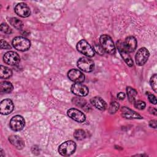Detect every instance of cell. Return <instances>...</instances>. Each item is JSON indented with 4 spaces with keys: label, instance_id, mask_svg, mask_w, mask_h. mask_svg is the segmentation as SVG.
Segmentation results:
<instances>
[{
    "label": "cell",
    "instance_id": "5",
    "mask_svg": "<svg viewBox=\"0 0 157 157\" xmlns=\"http://www.w3.org/2000/svg\"><path fill=\"white\" fill-rule=\"evenodd\" d=\"M77 66L82 71L90 72L94 70V63L92 59L88 58L82 57L77 61Z\"/></svg>",
    "mask_w": 157,
    "mask_h": 157
},
{
    "label": "cell",
    "instance_id": "15",
    "mask_svg": "<svg viewBox=\"0 0 157 157\" xmlns=\"http://www.w3.org/2000/svg\"><path fill=\"white\" fill-rule=\"evenodd\" d=\"M123 44L124 47L129 53L134 52L137 47V40L133 36H128L126 37Z\"/></svg>",
    "mask_w": 157,
    "mask_h": 157
},
{
    "label": "cell",
    "instance_id": "20",
    "mask_svg": "<svg viewBox=\"0 0 157 157\" xmlns=\"http://www.w3.org/2000/svg\"><path fill=\"white\" fill-rule=\"evenodd\" d=\"M12 75V71L9 67L1 66L0 67V77L1 78H9Z\"/></svg>",
    "mask_w": 157,
    "mask_h": 157
},
{
    "label": "cell",
    "instance_id": "31",
    "mask_svg": "<svg viewBox=\"0 0 157 157\" xmlns=\"http://www.w3.org/2000/svg\"><path fill=\"white\" fill-rule=\"evenodd\" d=\"M117 98L120 100H123L125 98V94L123 92H120L117 94Z\"/></svg>",
    "mask_w": 157,
    "mask_h": 157
},
{
    "label": "cell",
    "instance_id": "3",
    "mask_svg": "<svg viewBox=\"0 0 157 157\" xmlns=\"http://www.w3.org/2000/svg\"><path fill=\"white\" fill-rule=\"evenodd\" d=\"M76 149V144L72 140H67L61 144L58 148V152L62 156H69L73 154Z\"/></svg>",
    "mask_w": 157,
    "mask_h": 157
},
{
    "label": "cell",
    "instance_id": "24",
    "mask_svg": "<svg viewBox=\"0 0 157 157\" xmlns=\"http://www.w3.org/2000/svg\"><path fill=\"white\" fill-rule=\"evenodd\" d=\"M119 104L116 101H113L110 103V106L109 107V112L110 113H115L118 108H119Z\"/></svg>",
    "mask_w": 157,
    "mask_h": 157
},
{
    "label": "cell",
    "instance_id": "27",
    "mask_svg": "<svg viewBox=\"0 0 157 157\" xmlns=\"http://www.w3.org/2000/svg\"><path fill=\"white\" fill-rule=\"evenodd\" d=\"M1 31L6 34H10L12 33V29L6 23H2L1 25Z\"/></svg>",
    "mask_w": 157,
    "mask_h": 157
},
{
    "label": "cell",
    "instance_id": "8",
    "mask_svg": "<svg viewBox=\"0 0 157 157\" xmlns=\"http://www.w3.org/2000/svg\"><path fill=\"white\" fill-rule=\"evenodd\" d=\"M150 55L149 51L145 47L140 48L137 52L135 56V60L139 66L144 65L148 59Z\"/></svg>",
    "mask_w": 157,
    "mask_h": 157
},
{
    "label": "cell",
    "instance_id": "23",
    "mask_svg": "<svg viewBox=\"0 0 157 157\" xmlns=\"http://www.w3.org/2000/svg\"><path fill=\"white\" fill-rule=\"evenodd\" d=\"M74 137H75V139L78 140H81L86 137V133L85 131H83V129H78L74 131Z\"/></svg>",
    "mask_w": 157,
    "mask_h": 157
},
{
    "label": "cell",
    "instance_id": "18",
    "mask_svg": "<svg viewBox=\"0 0 157 157\" xmlns=\"http://www.w3.org/2000/svg\"><path fill=\"white\" fill-rule=\"evenodd\" d=\"M91 103L98 109L100 110H104L107 108L106 102L99 96H95L91 99Z\"/></svg>",
    "mask_w": 157,
    "mask_h": 157
},
{
    "label": "cell",
    "instance_id": "11",
    "mask_svg": "<svg viewBox=\"0 0 157 157\" xmlns=\"http://www.w3.org/2000/svg\"><path fill=\"white\" fill-rule=\"evenodd\" d=\"M14 11L17 15L23 18L28 17L31 14V10L29 7L24 2H20L17 4L14 8Z\"/></svg>",
    "mask_w": 157,
    "mask_h": 157
},
{
    "label": "cell",
    "instance_id": "4",
    "mask_svg": "<svg viewBox=\"0 0 157 157\" xmlns=\"http://www.w3.org/2000/svg\"><path fill=\"white\" fill-rule=\"evenodd\" d=\"M77 49L79 52L88 57H93L95 54L94 49L85 39L80 40L77 44Z\"/></svg>",
    "mask_w": 157,
    "mask_h": 157
},
{
    "label": "cell",
    "instance_id": "13",
    "mask_svg": "<svg viewBox=\"0 0 157 157\" xmlns=\"http://www.w3.org/2000/svg\"><path fill=\"white\" fill-rule=\"evenodd\" d=\"M67 114L71 118L78 123H82L85 121L86 118L85 115L83 112L74 108H71L69 109L67 112Z\"/></svg>",
    "mask_w": 157,
    "mask_h": 157
},
{
    "label": "cell",
    "instance_id": "25",
    "mask_svg": "<svg viewBox=\"0 0 157 157\" xmlns=\"http://www.w3.org/2000/svg\"><path fill=\"white\" fill-rule=\"evenodd\" d=\"M156 78H157V75H156V74H155L152 75V77L150 78V85H151V86L152 87L153 90L155 91V93L157 92V85H156L157 81H156Z\"/></svg>",
    "mask_w": 157,
    "mask_h": 157
},
{
    "label": "cell",
    "instance_id": "21",
    "mask_svg": "<svg viewBox=\"0 0 157 157\" xmlns=\"http://www.w3.org/2000/svg\"><path fill=\"white\" fill-rule=\"evenodd\" d=\"M126 93L129 101L131 103L134 102L135 101V98L137 94L136 90L131 86H128L126 88Z\"/></svg>",
    "mask_w": 157,
    "mask_h": 157
},
{
    "label": "cell",
    "instance_id": "19",
    "mask_svg": "<svg viewBox=\"0 0 157 157\" xmlns=\"http://www.w3.org/2000/svg\"><path fill=\"white\" fill-rule=\"evenodd\" d=\"M13 89V86L9 82L4 81L0 83V92L1 93H9Z\"/></svg>",
    "mask_w": 157,
    "mask_h": 157
},
{
    "label": "cell",
    "instance_id": "1",
    "mask_svg": "<svg viewBox=\"0 0 157 157\" xmlns=\"http://www.w3.org/2000/svg\"><path fill=\"white\" fill-rule=\"evenodd\" d=\"M100 45L103 50L109 54L113 55L115 53V46L112 38L107 35L103 34L99 37Z\"/></svg>",
    "mask_w": 157,
    "mask_h": 157
},
{
    "label": "cell",
    "instance_id": "22",
    "mask_svg": "<svg viewBox=\"0 0 157 157\" xmlns=\"http://www.w3.org/2000/svg\"><path fill=\"white\" fill-rule=\"evenodd\" d=\"M10 24L17 29H21L23 27V22L15 17H12L9 19Z\"/></svg>",
    "mask_w": 157,
    "mask_h": 157
},
{
    "label": "cell",
    "instance_id": "7",
    "mask_svg": "<svg viewBox=\"0 0 157 157\" xmlns=\"http://www.w3.org/2000/svg\"><path fill=\"white\" fill-rule=\"evenodd\" d=\"M117 47L120 53L122 58L126 62V63L129 66H132L133 65V61L129 55V53L125 49L123 46V42L121 40H118L117 42Z\"/></svg>",
    "mask_w": 157,
    "mask_h": 157
},
{
    "label": "cell",
    "instance_id": "17",
    "mask_svg": "<svg viewBox=\"0 0 157 157\" xmlns=\"http://www.w3.org/2000/svg\"><path fill=\"white\" fill-rule=\"evenodd\" d=\"M9 142L17 149L21 150L25 147V142L23 140L17 135H12L9 137Z\"/></svg>",
    "mask_w": 157,
    "mask_h": 157
},
{
    "label": "cell",
    "instance_id": "26",
    "mask_svg": "<svg viewBox=\"0 0 157 157\" xmlns=\"http://www.w3.org/2000/svg\"><path fill=\"white\" fill-rule=\"evenodd\" d=\"M72 101L75 105H77V106H80V107L84 106V105H85L86 103V102L85 99L79 98H74V99H72Z\"/></svg>",
    "mask_w": 157,
    "mask_h": 157
},
{
    "label": "cell",
    "instance_id": "10",
    "mask_svg": "<svg viewBox=\"0 0 157 157\" xmlns=\"http://www.w3.org/2000/svg\"><path fill=\"white\" fill-rule=\"evenodd\" d=\"M72 93L78 96H85L88 94V88L81 83H75L71 86Z\"/></svg>",
    "mask_w": 157,
    "mask_h": 157
},
{
    "label": "cell",
    "instance_id": "29",
    "mask_svg": "<svg viewBox=\"0 0 157 157\" xmlns=\"http://www.w3.org/2000/svg\"><path fill=\"white\" fill-rule=\"evenodd\" d=\"M11 48L10 45L4 40H1V49H10Z\"/></svg>",
    "mask_w": 157,
    "mask_h": 157
},
{
    "label": "cell",
    "instance_id": "12",
    "mask_svg": "<svg viewBox=\"0 0 157 157\" xmlns=\"http://www.w3.org/2000/svg\"><path fill=\"white\" fill-rule=\"evenodd\" d=\"M68 78L75 83H82L85 81V75L79 70L72 69L67 73Z\"/></svg>",
    "mask_w": 157,
    "mask_h": 157
},
{
    "label": "cell",
    "instance_id": "32",
    "mask_svg": "<svg viewBox=\"0 0 157 157\" xmlns=\"http://www.w3.org/2000/svg\"><path fill=\"white\" fill-rule=\"evenodd\" d=\"M149 125H150V126H151L153 128H156V120H151L149 122Z\"/></svg>",
    "mask_w": 157,
    "mask_h": 157
},
{
    "label": "cell",
    "instance_id": "14",
    "mask_svg": "<svg viewBox=\"0 0 157 157\" xmlns=\"http://www.w3.org/2000/svg\"><path fill=\"white\" fill-rule=\"evenodd\" d=\"M14 108L13 102L9 99L2 100L0 104V111L2 115H8L10 113Z\"/></svg>",
    "mask_w": 157,
    "mask_h": 157
},
{
    "label": "cell",
    "instance_id": "28",
    "mask_svg": "<svg viewBox=\"0 0 157 157\" xmlns=\"http://www.w3.org/2000/svg\"><path fill=\"white\" fill-rule=\"evenodd\" d=\"M134 107L137 109H139V110H142L144 109L145 107V102L142 101H136L135 102H134Z\"/></svg>",
    "mask_w": 157,
    "mask_h": 157
},
{
    "label": "cell",
    "instance_id": "2",
    "mask_svg": "<svg viewBox=\"0 0 157 157\" xmlns=\"http://www.w3.org/2000/svg\"><path fill=\"white\" fill-rule=\"evenodd\" d=\"M12 45L17 50L24 52L28 50L31 47L30 41L23 37L17 36L12 40Z\"/></svg>",
    "mask_w": 157,
    "mask_h": 157
},
{
    "label": "cell",
    "instance_id": "33",
    "mask_svg": "<svg viewBox=\"0 0 157 157\" xmlns=\"http://www.w3.org/2000/svg\"><path fill=\"white\" fill-rule=\"evenodd\" d=\"M150 109L151 110V111H150V112L151 113H153V114H154L155 115H156V109L155 107H150Z\"/></svg>",
    "mask_w": 157,
    "mask_h": 157
},
{
    "label": "cell",
    "instance_id": "16",
    "mask_svg": "<svg viewBox=\"0 0 157 157\" xmlns=\"http://www.w3.org/2000/svg\"><path fill=\"white\" fill-rule=\"evenodd\" d=\"M121 113H122V116L124 118H128V119H132V118H139L141 119L142 117L136 113V112L133 111L132 110L130 109L128 107H123L121 109Z\"/></svg>",
    "mask_w": 157,
    "mask_h": 157
},
{
    "label": "cell",
    "instance_id": "30",
    "mask_svg": "<svg viewBox=\"0 0 157 157\" xmlns=\"http://www.w3.org/2000/svg\"><path fill=\"white\" fill-rule=\"evenodd\" d=\"M148 98L151 103H152L153 104H156V97L155 95H153L150 93H148Z\"/></svg>",
    "mask_w": 157,
    "mask_h": 157
},
{
    "label": "cell",
    "instance_id": "6",
    "mask_svg": "<svg viewBox=\"0 0 157 157\" xmlns=\"http://www.w3.org/2000/svg\"><path fill=\"white\" fill-rule=\"evenodd\" d=\"M25 125V121L21 115H15L13 117L10 121V128L14 131H19L23 129Z\"/></svg>",
    "mask_w": 157,
    "mask_h": 157
},
{
    "label": "cell",
    "instance_id": "9",
    "mask_svg": "<svg viewBox=\"0 0 157 157\" xmlns=\"http://www.w3.org/2000/svg\"><path fill=\"white\" fill-rule=\"evenodd\" d=\"M4 61L9 65H17L20 61V58L19 55L15 52L9 51L6 53L3 56Z\"/></svg>",
    "mask_w": 157,
    "mask_h": 157
}]
</instances>
